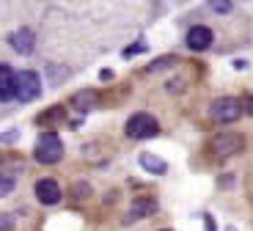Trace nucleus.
<instances>
[{
	"label": "nucleus",
	"mask_w": 253,
	"mask_h": 231,
	"mask_svg": "<svg viewBox=\"0 0 253 231\" xmlns=\"http://www.w3.org/2000/svg\"><path fill=\"white\" fill-rule=\"evenodd\" d=\"M204 223H207V231H215V220L209 218V215H207V218H204Z\"/></svg>",
	"instance_id": "nucleus-14"
},
{
	"label": "nucleus",
	"mask_w": 253,
	"mask_h": 231,
	"mask_svg": "<svg viewBox=\"0 0 253 231\" xmlns=\"http://www.w3.org/2000/svg\"><path fill=\"white\" fill-rule=\"evenodd\" d=\"M14 75L17 72H11L8 66L0 63V102H8L14 96Z\"/></svg>",
	"instance_id": "nucleus-8"
},
{
	"label": "nucleus",
	"mask_w": 253,
	"mask_h": 231,
	"mask_svg": "<svg viewBox=\"0 0 253 231\" xmlns=\"http://www.w3.org/2000/svg\"><path fill=\"white\" fill-rule=\"evenodd\" d=\"M33 157H36L39 163L44 165H52L58 163L63 157V146H61V138L55 132H44V135H39L36 140V149H33Z\"/></svg>",
	"instance_id": "nucleus-1"
},
{
	"label": "nucleus",
	"mask_w": 253,
	"mask_h": 231,
	"mask_svg": "<svg viewBox=\"0 0 253 231\" xmlns=\"http://www.w3.org/2000/svg\"><path fill=\"white\" fill-rule=\"evenodd\" d=\"M209 44H212V31H209V28L193 25V28L187 31V47H190V50L201 52V50H207Z\"/></svg>",
	"instance_id": "nucleus-7"
},
{
	"label": "nucleus",
	"mask_w": 253,
	"mask_h": 231,
	"mask_svg": "<svg viewBox=\"0 0 253 231\" xmlns=\"http://www.w3.org/2000/svg\"><path fill=\"white\" fill-rule=\"evenodd\" d=\"M140 165H143L149 174H157V176H163L165 171H168V163H165V160H160V157H154V154H149V151H146V154H140Z\"/></svg>",
	"instance_id": "nucleus-10"
},
{
	"label": "nucleus",
	"mask_w": 253,
	"mask_h": 231,
	"mask_svg": "<svg viewBox=\"0 0 253 231\" xmlns=\"http://www.w3.org/2000/svg\"><path fill=\"white\" fill-rule=\"evenodd\" d=\"M242 113V105L237 99H231V96H223V99H215L212 102V107H209V116L215 121H223V124H228V121H237Z\"/></svg>",
	"instance_id": "nucleus-4"
},
{
	"label": "nucleus",
	"mask_w": 253,
	"mask_h": 231,
	"mask_svg": "<svg viewBox=\"0 0 253 231\" xmlns=\"http://www.w3.org/2000/svg\"><path fill=\"white\" fill-rule=\"evenodd\" d=\"M212 151H215L217 157H228V154H237L242 146V138L240 135H231V132H223V135H215L212 138Z\"/></svg>",
	"instance_id": "nucleus-5"
},
{
	"label": "nucleus",
	"mask_w": 253,
	"mask_h": 231,
	"mask_svg": "<svg viewBox=\"0 0 253 231\" xmlns=\"http://www.w3.org/2000/svg\"><path fill=\"white\" fill-rule=\"evenodd\" d=\"M154 209H157V201H152V198H143V201H135V206H132V215H154Z\"/></svg>",
	"instance_id": "nucleus-11"
},
{
	"label": "nucleus",
	"mask_w": 253,
	"mask_h": 231,
	"mask_svg": "<svg viewBox=\"0 0 253 231\" xmlns=\"http://www.w3.org/2000/svg\"><path fill=\"white\" fill-rule=\"evenodd\" d=\"M14 190V179L11 176H0V195H6Z\"/></svg>",
	"instance_id": "nucleus-12"
},
{
	"label": "nucleus",
	"mask_w": 253,
	"mask_h": 231,
	"mask_svg": "<svg viewBox=\"0 0 253 231\" xmlns=\"http://www.w3.org/2000/svg\"><path fill=\"white\" fill-rule=\"evenodd\" d=\"M42 94V83H39V75L31 72V69H22L14 75V96L19 102H33Z\"/></svg>",
	"instance_id": "nucleus-2"
},
{
	"label": "nucleus",
	"mask_w": 253,
	"mask_h": 231,
	"mask_svg": "<svg viewBox=\"0 0 253 231\" xmlns=\"http://www.w3.org/2000/svg\"><path fill=\"white\" fill-rule=\"evenodd\" d=\"M212 8H215V11H220V14H226V11H231V3H212Z\"/></svg>",
	"instance_id": "nucleus-13"
},
{
	"label": "nucleus",
	"mask_w": 253,
	"mask_h": 231,
	"mask_svg": "<svg viewBox=\"0 0 253 231\" xmlns=\"http://www.w3.org/2000/svg\"><path fill=\"white\" fill-rule=\"evenodd\" d=\"M160 124L154 116H149V113H135L132 119L126 121V135L135 138V140H143V138H152L157 135Z\"/></svg>",
	"instance_id": "nucleus-3"
},
{
	"label": "nucleus",
	"mask_w": 253,
	"mask_h": 231,
	"mask_svg": "<svg viewBox=\"0 0 253 231\" xmlns=\"http://www.w3.org/2000/svg\"><path fill=\"white\" fill-rule=\"evenodd\" d=\"M248 113H251V116H253V96H251V99H248Z\"/></svg>",
	"instance_id": "nucleus-15"
},
{
	"label": "nucleus",
	"mask_w": 253,
	"mask_h": 231,
	"mask_svg": "<svg viewBox=\"0 0 253 231\" xmlns=\"http://www.w3.org/2000/svg\"><path fill=\"white\" fill-rule=\"evenodd\" d=\"M36 198L42 201V204H58L61 201V187H58L55 179H39L36 182Z\"/></svg>",
	"instance_id": "nucleus-6"
},
{
	"label": "nucleus",
	"mask_w": 253,
	"mask_h": 231,
	"mask_svg": "<svg viewBox=\"0 0 253 231\" xmlns=\"http://www.w3.org/2000/svg\"><path fill=\"white\" fill-rule=\"evenodd\" d=\"M8 42H11V47H14L17 52H22V55L33 50V33L28 31V28H22V31H17L11 39H8Z\"/></svg>",
	"instance_id": "nucleus-9"
},
{
	"label": "nucleus",
	"mask_w": 253,
	"mask_h": 231,
	"mask_svg": "<svg viewBox=\"0 0 253 231\" xmlns=\"http://www.w3.org/2000/svg\"><path fill=\"white\" fill-rule=\"evenodd\" d=\"M228 231H234V229H228Z\"/></svg>",
	"instance_id": "nucleus-16"
}]
</instances>
